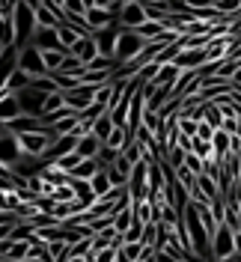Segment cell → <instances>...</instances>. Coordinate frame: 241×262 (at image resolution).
I'll return each instance as SVG.
<instances>
[{
  "instance_id": "6da1fadb",
  "label": "cell",
  "mask_w": 241,
  "mask_h": 262,
  "mask_svg": "<svg viewBox=\"0 0 241 262\" xmlns=\"http://www.w3.org/2000/svg\"><path fill=\"white\" fill-rule=\"evenodd\" d=\"M12 27H15V45L24 48L30 45L33 33H36V9H30L24 0H18L12 9Z\"/></svg>"
},
{
  "instance_id": "7a4b0ae2",
  "label": "cell",
  "mask_w": 241,
  "mask_h": 262,
  "mask_svg": "<svg viewBox=\"0 0 241 262\" xmlns=\"http://www.w3.org/2000/svg\"><path fill=\"white\" fill-rule=\"evenodd\" d=\"M235 238H238V229L229 227L226 221H221V227L211 238V253L214 259H226V256H235Z\"/></svg>"
},
{
  "instance_id": "3957f363",
  "label": "cell",
  "mask_w": 241,
  "mask_h": 262,
  "mask_svg": "<svg viewBox=\"0 0 241 262\" xmlns=\"http://www.w3.org/2000/svg\"><path fill=\"white\" fill-rule=\"evenodd\" d=\"M15 137L27 158H42L51 149V143L57 140V134H39V131H24V134H15Z\"/></svg>"
},
{
  "instance_id": "277c9868",
  "label": "cell",
  "mask_w": 241,
  "mask_h": 262,
  "mask_svg": "<svg viewBox=\"0 0 241 262\" xmlns=\"http://www.w3.org/2000/svg\"><path fill=\"white\" fill-rule=\"evenodd\" d=\"M146 45H149V42H146L137 30H122V36H119V45H116V60H119V66L131 63V60H134V57H137Z\"/></svg>"
},
{
  "instance_id": "5b68a950",
  "label": "cell",
  "mask_w": 241,
  "mask_h": 262,
  "mask_svg": "<svg viewBox=\"0 0 241 262\" xmlns=\"http://www.w3.org/2000/svg\"><path fill=\"white\" fill-rule=\"evenodd\" d=\"M18 69L21 72H27L30 78H42V75H48V69H45V60H42V51L36 48V45H24V48H18Z\"/></svg>"
},
{
  "instance_id": "8992f818",
  "label": "cell",
  "mask_w": 241,
  "mask_h": 262,
  "mask_svg": "<svg viewBox=\"0 0 241 262\" xmlns=\"http://www.w3.org/2000/svg\"><path fill=\"white\" fill-rule=\"evenodd\" d=\"M24 158H27V155H24L21 143H18V137L6 128V125H0V164L15 167V164L24 161Z\"/></svg>"
},
{
  "instance_id": "52a82bcc",
  "label": "cell",
  "mask_w": 241,
  "mask_h": 262,
  "mask_svg": "<svg viewBox=\"0 0 241 262\" xmlns=\"http://www.w3.org/2000/svg\"><path fill=\"white\" fill-rule=\"evenodd\" d=\"M18 104H21V116H42L45 114V93H39V90H33V86H27V90H21V93H15Z\"/></svg>"
},
{
  "instance_id": "ba28073f",
  "label": "cell",
  "mask_w": 241,
  "mask_h": 262,
  "mask_svg": "<svg viewBox=\"0 0 241 262\" xmlns=\"http://www.w3.org/2000/svg\"><path fill=\"white\" fill-rule=\"evenodd\" d=\"M96 93H98V86L80 83L78 90H69V93H65V104H69L75 114H83L86 107H93V104H96Z\"/></svg>"
},
{
  "instance_id": "9c48e42d",
  "label": "cell",
  "mask_w": 241,
  "mask_h": 262,
  "mask_svg": "<svg viewBox=\"0 0 241 262\" xmlns=\"http://www.w3.org/2000/svg\"><path fill=\"white\" fill-rule=\"evenodd\" d=\"M116 21H119L122 30H137V27H143L146 21H149L143 0H134V3H128V6H122V12H119Z\"/></svg>"
},
{
  "instance_id": "30bf717a",
  "label": "cell",
  "mask_w": 241,
  "mask_h": 262,
  "mask_svg": "<svg viewBox=\"0 0 241 262\" xmlns=\"http://www.w3.org/2000/svg\"><path fill=\"white\" fill-rule=\"evenodd\" d=\"M119 36H122L119 21H116L113 27H107V30H98V33H96L98 54H101V57H111V60H116V45H119ZM116 63H119V60H116Z\"/></svg>"
},
{
  "instance_id": "8fae6325",
  "label": "cell",
  "mask_w": 241,
  "mask_h": 262,
  "mask_svg": "<svg viewBox=\"0 0 241 262\" xmlns=\"http://www.w3.org/2000/svg\"><path fill=\"white\" fill-rule=\"evenodd\" d=\"M173 63H176L182 72H200V69L209 66V57H206V48H185V51L176 54Z\"/></svg>"
},
{
  "instance_id": "7c38bea8",
  "label": "cell",
  "mask_w": 241,
  "mask_h": 262,
  "mask_svg": "<svg viewBox=\"0 0 241 262\" xmlns=\"http://www.w3.org/2000/svg\"><path fill=\"white\" fill-rule=\"evenodd\" d=\"M86 24H90L93 33L107 30V27L116 24V15H113L111 9H104V6H93V9H86Z\"/></svg>"
},
{
  "instance_id": "4fadbf2b",
  "label": "cell",
  "mask_w": 241,
  "mask_h": 262,
  "mask_svg": "<svg viewBox=\"0 0 241 262\" xmlns=\"http://www.w3.org/2000/svg\"><path fill=\"white\" fill-rule=\"evenodd\" d=\"M69 54H75V57H80L83 60V66H90L93 60L98 57V45H96V36H83V39H78L72 48H69Z\"/></svg>"
},
{
  "instance_id": "5bb4252c",
  "label": "cell",
  "mask_w": 241,
  "mask_h": 262,
  "mask_svg": "<svg viewBox=\"0 0 241 262\" xmlns=\"http://www.w3.org/2000/svg\"><path fill=\"white\" fill-rule=\"evenodd\" d=\"M30 42H33V45H36L39 51L63 48V45H60V36H57V27H42V30H36Z\"/></svg>"
},
{
  "instance_id": "9a60e30c",
  "label": "cell",
  "mask_w": 241,
  "mask_h": 262,
  "mask_svg": "<svg viewBox=\"0 0 241 262\" xmlns=\"http://www.w3.org/2000/svg\"><path fill=\"white\" fill-rule=\"evenodd\" d=\"M60 24H63V15H57L48 3H42L36 9V30H42V27H60Z\"/></svg>"
},
{
  "instance_id": "2e32d148",
  "label": "cell",
  "mask_w": 241,
  "mask_h": 262,
  "mask_svg": "<svg viewBox=\"0 0 241 262\" xmlns=\"http://www.w3.org/2000/svg\"><path fill=\"white\" fill-rule=\"evenodd\" d=\"M101 146H104V143L98 140L96 134H86V137H80L78 140V149H75V152H78L80 158H98Z\"/></svg>"
},
{
  "instance_id": "e0dca14e",
  "label": "cell",
  "mask_w": 241,
  "mask_h": 262,
  "mask_svg": "<svg viewBox=\"0 0 241 262\" xmlns=\"http://www.w3.org/2000/svg\"><path fill=\"white\" fill-rule=\"evenodd\" d=\"M98 170H101V164H98V158H83V161L78 164V167H75V170H72V173H69V176H72V179H93V176H96Z\"/></svg>"
},
{
  "instance_id": "ac0fdd59",
  "label": "cell",
  "mask_w": 241,
  "mask_h": 262,
  "mask_svg": "<svg viewBox=\"0 0 241 262\" xmlns=\"http://www.w3.org/2000/svg\"><path fill=\"white\" fill-rule=\"evenodd\" d=\"M90 185H93V191H96L98 200H101V196H107L113 191V182H111V176H107V170H104V167H101L96 176L90 179Z\"/></svg>"
},
{
  "instance_id": "d6986e66",
  "label": "cell",
  "mask_w": 241,
  "mask_h": 262,
  "mask_svg": "<svg viewBox=\"0 0 241 262\" xmlns=\"http://www.w3.org/2000/svg\"><path fill=\"white\" fill-rule=\"evenodd\" d=\"M65 54H69L65 48H51V51H42V60H45V69H48V75L60 72V66H63V60H65Z\"/></svg>"
},
{
  "instance_id": "ffe728a7",
  "label": "cell",
  "mask_w": 241,
  "mask_h": 262,
  "mask_svg": "<svg viewBox=\"0 0 241 262\" xmlns=\"http://www.w3.org/2000/svg\"><path fill=\"white\" fill-rule=\"evenodd\" d=\"M131 143V134H128V128H122V125H116L113 128V134L104 140V146H111V149H116V152H125V146Z\"/></svg>"
},
{
  "instance_id": "44dd1931",
  "label": "cell",
  "mask_w": 241,
  "mask_h": 262,
  "mask_svg": "<svg viewBox=\"0 0 241 262\" xmlns=\"http://www.w3.org/2000/svg\"><path fill=\"white\" fill-rule=\"evenodd\" d=\"M113 128H116L113 116H111V114H104V116H98V119H96V125H93V134H96L98 140L104 143V140H107V137L113 134Z\"/></svg>"
},
{
  "instance_id": "7402d4cb",
  "label": "cell",
  "mask_w": 241,
  "mask_h": 262,
  "mask_svg": "<svg viewBox=\"0 0 241 262\" xmlns=\"http://www.w3.org/2000/svg\"><path fill=\"white\" fill-rule=\"evenodd\" d=\"M30 83H33L30 75H27V72H21V69H15V72L9 75V83H6V90H9V93L15 96V93H21V90H27Z\"/></svg>"
},
{
  "instance_id": "603a6c76",
  "label": "cell",
  "mask_w": 241,
  "mask_h": 262,
  "mask_svg": "<svg viewBox=\"0 0 241 262\" xmlns=\"http://www.w3.org/2000/svg\"><path fill=\"white\" fill-rule=\"evenodd\" d=\"M203 119L209 122L211 128H224V114H221V107L214 101H206L203 104Z\"/></svg>"
},
{
  "instance_id": "cb8c5ba5",
  "label": "cell",
  "mask_w": 241,
  "mask_h": 262,
  "mask_svg": "<svg viewBox=\"0 0 241 262\" xmlns=\"http://www.w3.org/2000/svg\"><path fill=\"white\" fill-rule=\"evenodd\" d=\"M57 36H60V45H63L65 51L72 48V45H75V42H78V39H83V36H80L78 30H75V27H72V24H60V27H57Z\"/></svg>"
},
{
  "instance_id": "d4e9b609",
  "label": "cell",
  "mask_w": 241,
  "mask_h": 262,
  "mask_svg": "<svg viewBox=\"0 0 241 262\" xmlns=\"http://www.w3.org/2000/svg\"><path fill=\"white\" fill-rule=\"evenodd\" d=\"M143 250H146V245L143 242H125V245L119 247V253L125 256L128 262H140V256H143Z\"/></svg>"
},
{
  "instance_id": "484cf974",
  "label": "cell",
  "mask_w": 241,
  "mask_h": 262,
  "mask_svg": "<svg viewBox=\"0 0 241 262\" xmlns=\"http://www.w3.org/2000/svg\"><path fill=\"white\" fill-rule=\"evenodd\" d=\"M65 107V93L60 90V93H51L48 98H45V114L42 116H51V114H57V111H63Z\"/></svg>"
},
{
  "instance_id": "4316f807",
  "label": "cell",
  "mask_w": 241,
  "mask_h": 262,
  "mask_svg": "<svg viewBox=\"0 0 241 262\" xmlns=\"http://www.w3.org/2000/svg\"><path fill=\"white\" fill-rule=\"evenodd\" d=\"M33 90H39V93H45V96H51V93H60V86H57V81L51 78V75H42V78H33L30 83Z\"/></svg>"
},
{
  "instance_id": "83f0119b",
  "label": "cell",
  "mask_w": 241,
  "mask_h": 262,
  "mask_svg": "<svg viewBox=\"0 0 241 262\" xmlns=\"http://www.w3.org/2000/svg\"><path fill=\"white\" fill-rule=\"evenodd\" d=\"M6 256L12 262H27V256H30V242H12Z\"/></svg>"
},
{
  "instance_id": "f1b7e54d",
  "label": "cell",
  "mask_w": 241,
  "mask_h": 262,
  "mask_svg": "<svg viewBox=\"0 0 241 262\" xmlns=\"http://www.w3.org/2000/svg\"><path fill=\"white\" fill-rule=\"evenodd\" d=\"M51 196H54L57 203H75V200H78V196H75V188H72V182H69V185H57Z\"/></svg>"
},
{
  "instance_id": "f546056e",
  "label": "cell",
  "mask_w": 241,
  "mask_h": 262,
  "mask_svg": "<svg viewBox=\"0 0 241 262\" xmlns=\"http://www.w3.org/2000/svg\"><path fill=\"white\" fill-rule=\"evenodd\" d=\"M122 155H125V158H128V161L134 164V167H137V164L143 161V143H137V140H131L128 146H125V152H122Z\"/></svg>"
},
{
  "instance_id": "4dcf8cb0",
  "label": "cell",
  "mask_w": 241,
  "mask_h": 262,
  "mask_svg": "<svg viewBox=\"0 0 241 262\" xmlns=\"http://www.w3.org/2000/svg\"><path fill=\"white\" fill-rule=\"evenodd\" d=\"M48 253L54 262H63L69 253V242H48Z\"/></svg>"
},
{
  "instance_id": "1f68e13d",
  "label": "cell",
  "mask_w": 241,
  "mask_h": 262,
  "mask_svg": "<svg viewBox=\"0 0 241 262\" xmlns=\"http://www.w3.org/2000/svg\"><path fill=\"white\" fill-rule=\"evenodd\" d=\"M60 72H86V66H83V60H80V57H75V54H65Z\"/></svg>"
},
{
  "instance_id": "d6a6232c",
  "label": "cell",
  "mask_w": 241,
  "mask_h": 262,
  "mask_svg": "<svg viewBox=\"0 0 241 262\" xmlns=\"http://www.w3.org/2000/svg\"><path fill=\"white\" fill-rule=\"evenodd\" d=\"M80 161H83V158H80L78 152H72V155H65V158H60V161L54 164V167H57V170H63V173H72V170H75V167H78Z\"/></svg>"
},
{
  "instance_id": "836d02e7",
  "label": "cell",
  "mask_w": 241,
  "mask_h": 262,
  "mask_svg": "<svg viewBox=\"0 0 241 262\" xmlns=\"http://www.w3.org/2000/svg\"><path fill=\"white\" fill-rule=\"evenodd\" d=\"M143 232H146V224H143V221H137V217H134V224H131V229L125 232V242H143Z\"/></svg>"
},
{
  "instance_id": "e575fe53",
  "label": "cell",
  "mask_w": 241,
  "mask_h": 262,
  "mask_svg": "<svg viewBox=\"0 0 241 262\" xmlns=\"http://www.w3.org/2000/svg\"><path fill=\"white\" fill-rule=\"evenodd\" d=\"M119 155H122V152H116V149H111V146H101V152H98V164H101V167H111V164H116Z\"/></svg>"
},
{
  "instance_id": "d590c367",
  "label": "cell",
  "mask_w": 241,
  "mask_h": 262,
  "mask_svg": "<svg viewBox=\"0 0 241 262\" xmlns=\"http://www.w3.org/2000/svg\"><path fill=\"white\" fill-rule=\"evenodd\" d=\"M185 167H188L191 173H196V176H200V173H206V161H203L200 155H193V152H188V161H185Z\"/></svg>"
},
{
  "instance_id": "8d00e7d4",
  "label": "cell",
  "mask_w": 241,
  "mask_h": 262,
  "mask_svg": "<svg viewBox=\"0 0 241 262\" xmlns=\"http://www.w3.org/2000/svg\"><path fill=\"white\" fill-rule=\"evenodd\" d=\"M176 179L182 182V185H185L188 191H191L193 185H196V173H191L188 167H179V170H176Z\"/></svg>"
},
{
  "instance_id": "74e56055",
  "label": "cell",
  "mask_w": 241,
  "mask_h": 262,
  "mask_svg": "<svg viewBox=\"0 0 241 262\" xmlns=\"http://www.w3.org/2000/svg\"><path fill=\"white\" fill-rule=\"evenodd\" d=\"M214 131H217V128H211L206 119H200V131H196V137H203V140H211V137H214Z\"/></svg>"
},
{
  "instance_id": "f35d334b",
  "label": "cell",
  "mask_w": 241,
  "mask_h": 262,
  "mask_svg": "<svg viewBox=\"0 0 241 262\" xmlns=\"http://www.w3.org/2000/svg\"><path fill=\"white\" fill-rule=\"evenodd\" d=\"M45 3H48L51 9H54V12H57V15H63V6H65V0H45ZM65 21V18H63Z\"/></svg>"
},
{
  "instance_id": "ab89813d",
  "label": "cell",
  "mask_w": 241,
  "mask_h": 262,
  "mask_svg": "<svg viewBox=\"0 0 241 262\" xmlns=\"http://www.w3.org/2000/svg\"><path fill=\"white\" fill-rule=\"evenodd\" d=\"M229 83H232V90H241V66H235V72H232Z\"/></svg>"
},
{
  "instance_id": "60d3db41",
  "label": "cell",
  "mask_w": 241,
  "mask_h": 262,
  "mask_svg": "<svg viewBox=\"0 0 241 262\" xmlns=\"http://www.w3.org/2000/svg\"><path fill=\"white\" fill-rule=\"evenodd\" d=\"M24 3H27V6H30V9H39V6H42V3H45V0H24Z\"/></svg>"
},
{
  "instance_id": "b9f144b4",
  "label": "cell",
  "mask_w": 241,
  "mask_h": 262,
  "mask_svg": "<svg viewBox=\"0 0 241 262\" xmlns=\"http://www.w3.org/2000/svg\"><path fill=\"white\" fill-rule=\"evenodd\" d=\"M96 3H98V6H104V9H111V3H113V0H96Z\"/></svg>"
},
{
  "instance_id": "7bdbcfd3",
  "label": "cell",
  "mask_w": 241,
  "mask_h": 262,
  "mask_svg": "<svg viewBox=\"0 0 241 262\" xmlns=\"http://www.w3.org/2000/svg\"><path fill=\"white\" fill-rule=\"evenodd\" d=\"M83 6H86V9H93V6H98L96 0H83Z\"/></svg>"
},
{
  "instance_id": "ee69618b",
  "label": "cell",
  "mask_w": 241,
  "mask_h": 262,
  "mask_svg": "<svg viewBox=\"0 0 241 262\" xmlns=\"http://www.w3.org/2000/svg\"><path fill=\"white\" fill-rule=\"evenodd\" d=\"M214 262H238V256H226V259H214Z\"/></svg>"
},
{
  "instance_id": "f6af8a7d",
  "label": "cell",
  "mask_w": 241,
  "mask_h": 262,
  "mask_svg": "<svg viewBox=\"0 0 241 262\" xmlns=\"http://www.w3.org/2000/svg\"><path fill=\"white\" fill-rule=\"evenodd\" d=\"M143 3H161V0H143Z\"/></svg>"
}]
</instances>
